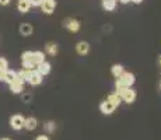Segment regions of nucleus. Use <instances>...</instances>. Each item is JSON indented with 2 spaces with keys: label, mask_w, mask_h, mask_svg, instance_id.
Here are the masks:
<instances>
[{
  "label": "nucleus",
  "mask_w": 161,
  "mask_h": 140,
  "mask_svg": "<svg viewBox=\"0 0 161 140\" xmlns=\"http://www.w3.org/2000/svg\"><path fill=\"white\" fill-rule=\"evenodd\" d=\"M31 99H32V94H30V92H25V94H23V97H21V101H23L24 104H30Z\"/></svg>",
  "instance_id": "nucleus-22"
},
{
  "label": "nucleus",
  "mask_w": 161,
  "mask_h": 140,
  "mask_svg": "<svg viewBox=\"0 0 161 140\" xmlns=\"http://www.w3.org/2000/svg\"><path fill=\"white\" fill-rule=\"evenodd\" d=\"M116 7V0H103V8L105 11H114Z\"/></svg>",
  "instance_id": "nucleus-18"
},
{
  "label": "nucleus",
  "mask_w": 161,
  "mask_h": 140,
  "mask_svg": "<svg viewBox=\"0 0 161 140\" xmlns=\"http://www.w3.org/2000/svg\"><path fill=\"white\" fill-rule=\"evenodd\" d=\"M120 3H122V4H128V3H130L132 0H119Z\"/></svg>",
  "instance_id": "nucleus-27"
},
{
  "label": "nucleus",
  "mask_w": 161,
  "mask_h": 140,
  "mask_svg": "<svg viewBox=\"0 0 161 140\" xmlns=\"http://www.w3.org/2000/svg\"><path fill=\"white\" fill-rule=\"evenodd\" d=\"M45 132L46 133H53L55 129H56V123L53 122V120H48V122L45 123Z\"/></svg>",
  "instance_id": "nucleus-21"
},
{
  "label": "nucleus",
  "mask_w": 161,
  "mask_h": 140,
  "mask_svg": "<svg viewBox=\"0 0 161 140\" xmlns=\"http://www.w3.org/2000/svg\"><path fill=\"white\" fill-rule=\"evenodd\" d=\"M59 51V46L56 42H46L45 45V55L48 56H56Z\"/></svg>",
  "instance_id": "nucleus-12"
},
{
  "label": "nucleus",
  "mask_w": 161,
  "mask_h": 140,
  "mask_svg": "<svg viewBox=\"0 0 161 140\" xmlns=\"http://www.w3.org/2000/svg\"><path fill=\"white\" fill-rule=\"evenodd\" d=\"M55 8H56V0H42L41 3V10L45 14H53Z\"/></svg>",
  "instance_id": "nucleus-5"
},
{
  "label": "nucleus",
  "mask_w": 161,
  "mask_h": 140,
  "mask_svg": "<svg viewBox=\"0 0 161 140\" xmlns=\"http://www.w3.org/2000/svg\"><path fill=\"white\" fill-rule=\"evenodd\" d=\"M6 73H7V70H0V81H4Z\"/></svg>",
  "instance_id": "nucleus-25"
},
{
  "label": "nucleus",
  "mask_w": 161,
  "mask_h": 140,
  "mask_svg": "<svg viewBox=\"0 0 161 140\" xmlns=\"http://www.w3.org/2000/svg\"><path fill=\"white\" fill-rule=\"evenodd\" d=\"M160 90H161V81H160Z\"/></svg>",
  "instance_id": "nucleus-31"
},
{
  "label": "nucleus",
  "mask_w": 161,
  "mask_h": 140,
  "mask_svg": "<svg viewBox=\"0 0 161 140\" xmlns=\"http://www.w3.org/2000/svg\"><path fill=\"white\" fill-rule=\"evenodd\" d=\"M132 3H135V4H140V3H143V0H132Z\"/></svg>",
  "instance_id": "nucleus-28"
},
{
  "label": "nucleus",
  "mask_w": 161,
  "mask_h": 140,
  "mask_svg": "<svg viewBox=\"0 0 161 140\" xmlns=\"http://www.w3.org/2000/svg\"><path fill=\"white\" fill-rule=\"evenodd\" d=\"M10 2L11 0H0V6H7L10 4Z\"/></svg>",
  "instance_id": "nucleus-26"
},
{
  "label": "nucleus",
  "mask_w": 161,
  "mask_h": 140,
  "mask_svg": "<svg viewBox=\"0 0 161 140\" xmlns=\"http://www.w3.org/2000/svg\"><path fill=\"white\" fill-rule=\"evenodd\" d=\"M157 63H158V66L161 67V55L158 56V60H157Z\"/></svg>",
  "instance_id": "nucleus-29"
},
{
  "label": "nucleus",
  "mask_w": 161,
  "mask_h": 140,
  "mask_svg": "<svg viewBox=\"0 0 161 140\" xmlns=\"http://www.w3.org/2000/svg\"><path fill=\"white\" fill-rule=\"evenodd\" d=\"M36 126H38V120H36V118H34V116H28V118H25V122H24V129H27V130H35L36 129Z\"/></svg>",
  "instance_id": "nucleus-13"
},
{
  "label": "nucleus",
  "mask_w": 161,
  "mask_h": 140,
  "mask_svg": "<svg viewBox=\"0 0 161 140\" xmlns=\"http://www.w3.org/2000/svg\"><path fill=\"white\" fill-rule=\"evenodd\" d=\"M31 71H32V70H25V69H21V70L17 73V76L20 77V79H23L24 81H28V79H30V76H31Z\"/></svg>",
  "instance_id": "nucleus-20"
},
{
  "label": "nucleus",
  "mask_w": 161,
  "mask_h": 140,
  "mask_svg": "<svg viewBox=\"0 0 161 140\" xmlns=\"http://www.w3.org/2000/svg\"><path fill=\"white\" fill-rule=\"evenodd\" d=\"M24 80L20 79V77H17V80H15L14 83L10 84V91L13 92V94H21L24 90Z\"/></svg>",
  "instance_id": "nucleus-8"
},
{
  "label": "nucleus",
  "mask_w": 161,
  "mask_h": 140,
  "mask_svg": "<svg viewBox=\"0 0 161 140\" xmlns=\"http://www.w3.org/2000/svg\"><path fill=\"white\" fill-rule=\"evenodd\" d=\"M119 80H120V83L126 87V88H130L133 84H135V81H136V77H135V74L133 73H130V71H125V73L119 77Z\"/></svg>",
  "instance_id": "nucleus-4"
},
{
  "label": "nucleus",
  "mask_w": 161,
  "mask_h": 140,
  "mask_svg": "<svg viewBox=\"0 0 161 140\" xmlns=\"http://www.w3.org/2000/svg\"><path fill=\"white\" fill-rule=\"evenodd\" d=\"M116 94L120 95V98H122V102H126V104H133V102L136 101V97H137V94H136V91L132 88H123L120 92H116Z\"/></svg>",
  "instance_id": "nucleus-2"
},
{
  "label": "nucleus",
  "mask_w": 161,
  "mask_h": 140,
  "mask_svg": "<svg viewBox=\"0 0 161 140\" xmlns=\"http://www.w3.org/2000/svg\"><path fill=\"white\" fill-rule=\"evenodd\" d=\"M24 122H25V118L23 116V115H13V116L10 118V126L11 129L14 130H21L24 127Z\"/></svg>",
  "instance_id": "nucleus-3"
},
{
  "label": "nucleus",
  "mask_w": 161,
  "mask_h": 140,
  "mask_svg": "<svg viewBox=\"0 0 161 140\" xmlns=\"http://www.w3.org/2000/svg\"><path fill=\"white\" fill-rule=\"evenodd\" d=\"M32 32H34V27L30 23H23L20 25V34L23 36H30L32 35Z\"/></svg>",
  "instance_id": "nucleus-14"
},
{
  "label": "nucleus",
  "mask_w": 161,
  "mask_h": 140,
  "mask_svg": "<svg viewBox=\"0 0 161 140\" xmlns=\"http://www.w3.org/2000/svg\"><path fill=\"white\" fill-rule=\"evenodd\" d=\"M35 140H51V139H49L48 135H39L35 137Z\"/></svg>",
  "instance_id": "nucleus-24"
},
{
  "label": "nucleus",
  "mask_w": 161,
  "mask_h": 140,
  "mask_svg": "<svg viewBox=\"0 0 161 140\" xmlns=\"http://www.w3.org/2000/svg\"><path fill=\"white\" fill-rule=\"evenodd\" d=\"M0 70H8V62L4 58H0Z\"/></svg>",
  "instance_id": "nucleus-23"
},
{
  "label": "nucleus",
  "mask_w": 161,
  "mask_h": 140,
  "mask_svg": "<svg viewBox=\"0 0 161 140\" xmlns=\"http://www.w3.org/2000/svg\"><path fill=\"white\" fill-rule=\"evenodd\" d=\"M0 140H11V139H8V137H3V139H0Z\"/></svg>",
  "instance_id": "nucleus-30"
},
{
  "label": "nucleus",
  "mask_w": 161,
  "mask_h": 140,
  "mask_svg": "<svg viewBox=\"0 0 161 140\" xmlns=\"http://www.w3.org/2000/svg\"><path fill=\"white\" fill-rule=\"evenodd\" d=\"M17 8H18V11H20V13H23V14L28 13L30 8H31V3H30V0H18V3H17Z\"/></svg>",
  "instance_id": "nucleus-15"
},
{
  "label": "nucleus",
  "mask_w": 161,
  "mask_h": 140,
  "mask_svg": "<svg viewBox=\"0 0 161 140\" xmlns=\"http://www.w3.org/2000/svg\"><path fill=\"white\" fill-rule=\"evenodd\" d=\"M115 109H116V107L114 104H111L108 99H105V101H103L100 104V111L103 115H112L115 112Z\"/></svg>",
  "instance_id": "nucleus-6"
},
{
  "label": "nucleus",
  "mask_w": 161,
  "mask_h": 140,
  "mask_svg": "<svg viewBox=\"0 0 161 140\" xmlns=\"http://www.w3.org/2000/svg\"><path fill=\"white\" fill-rule=\"evenodd\" d=\"M42 81H44V77L41 76V74L38 73L36 70H32L31 71V76L28 79V83L31 84V86H39Z\"/></svg>",
  "instance_id": "nucleus-11"
},
{
  "label": "nucleus",
  "mask_w": 161,
  "mask_h": 140,
  "mask_svg": "<svg viewBox=\"0 0 161 140\" xmlns=\"http://www.w3.org/2000/svg\"><path fill=\"white\" fill-rule=\"evenodd\" d=\"M45 58H46L45 52H42V51H32V55H31L30 62H32L35 66H38L39 63L45 62ZM24 62H25V60H24Z\"/></svg>",
  "instance_id": "nucleus-7"
},
{
  "label": "nucleus",
  "mask_w": 161,
  "mask_h": 140,
  "mask_svg": "<svg viewBox=\"0 0 161 140\" xmlns=\"http://www.w3.org/2000/svg\"><path fill=\"white\" fill-rule=\"evenodd\" d=\"M111 73H112V76L115 77V79H119V77L125 73V67H123L122 64H118V63L112 64V67H111Z\"/></svg>",
  "instance_id": "nucleus-16"
},
{
  "label": "nucleus",
  "mask_w": 161,
  "mask_h": 140,
  "mask_svg": "<svg viewBox=\"0 0 161 140\" xmlns=\"http://www.w3.org/2000/svg\"><path fill=\"white\" fill-rule=\"evenodd\" d=\"M17 71H14V70H7V73H6V77H4V81L6 83H8V84H11V83H14L15 80H17Z\"/></svg>",
  "instance_id": "nucleus-19"
},
{
  "label": "nucleus",
  "mask_w": 161,
  "mask_h": 140,
  "mask_svg": "<svg viewBox=\"0 0 161 140\" xmlns=\"http://www.w3.org/2000/svg\"><path fill=\"white\" fill-rule=\"evenodd\" d=\"M62 25L63 28H66L67 31H70V32H79L80 31V27H81V23H80L77 18H73V17H67L63 20V23H62Z\"/></svg>",
  "instance_id": "nucleus-1"
},
{
  "label": "nucleus",
  "mask_w": 161,
  "mask_h": 140,
  "mask_svg": "<svg viewBox=\"0 0 161 140\" xmlns=\"http://www.w3.org/2000/svg\"><path fill=\"white\" fill-rule=\"evenodd\" d=\"M76 52L80 56H86L90 52V43L87 41H79L76 43Z\"/></svg>",
  "instance_id": "nucleus-9"
},
{
  "label": "nucleus",
  "mask_w": 161,
  "mask_h": 140,
  "mask_svg": "<svg viewBox=\"0 0 161 140\" xmlns=\"http://www.w3.org/2000/svg\"><path fill=\"white\" fill-rule=\"evenodd\" d=\"M107 99L111 102V104L115 105L116 108L119 107L120 104H122V98H120V95H119V94H116V92H112V94H109V95L107 97Z\"/></svg>",
  "instance_id": "nucleus-17"
},
{
  "label": "nucleus",
  "mask_w": 161,
  "mask_h": 140,
  "mask_svg": "<svg viewBox=\"0 0 161 140\" xmlns=\"http://www.w3.org/2000/svg\"><path fill=\"white\" fill-rule=\"evenodd\" d=\"M36 71H38L39 74H41L42 77L44 76H48L49 73H51V70H52V66H51V63L49 62H42V63H39L38 66H36V69H35Z\"/></svg>",
  "instance_id": "nucleus-10"
}]
</instances>
